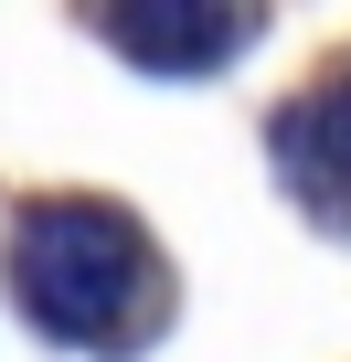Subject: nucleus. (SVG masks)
Here are the masks:
<instances>
[{
  "instance_id": "nucleus-1",
  "label": "nucleus",
  "mask_w": 351,
  "mask_h": 362,
  "mask_svg": "<svg viewBox=\"0 0 351 362\" xmlns=\"http://www.w3.org/2000/svg\"><path fill=\"white\" fill-rule=\"evenodd\" d=\"M11 298L75 341V351H128V330L160 309L149 235L107 203H32L11 224Z\"/></svg>"
},
{
  "instance_id": "nucleus-2",
  "label": "nucleus",
  "mask_w": 351,
  "mask_h": 362,
  "mask_svg": "<svg viewBox=\"0 0 351 362\" xmlns=\"http://www.w3.org/2000/svg\"><path fill=\"white\" fill-rule=\"evenodd\" d=\"M277 170L319 224H351V86H319L277 117Z\"/></svg>"
},
{
  "instance_id": "nucleus-3",
  "label": "nucleus",
  "mask_w": 351,
  "mask_h": 362,
  "mask_svg": "<svg viewBox=\"0 0 351 362\" xmlns=\"http://www.w3.org/2000/svg\"><path fill=\"white\" fill-rule=\"evenodd\" d=\"M117 54H138V64H170V75H192V64H224L256 22L245 11H107L96 22Z\"/></svg>"
}]
</instances>
